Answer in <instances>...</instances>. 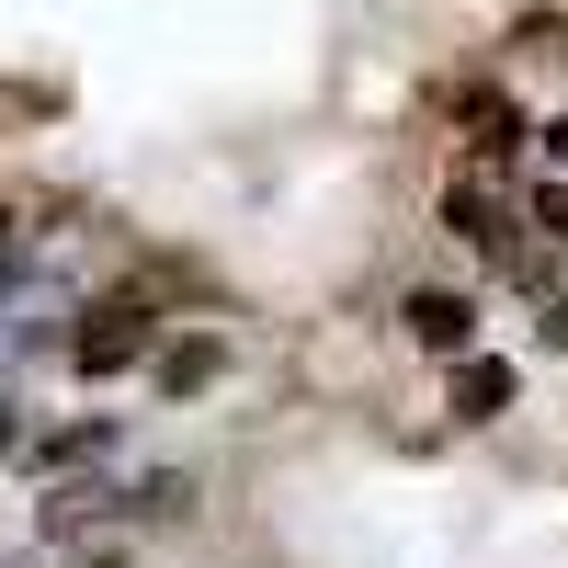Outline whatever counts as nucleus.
<instances>
[{
    "mask_svg": "<svg viewBox=\"0 0 568 568\" xmlns=\"http://www.w3.org/2000/svg\"><path fill=\"white\" fill-rule=\"evenodd\" d=\"M136 353H149V318L136 307H91L80 318V375H125Z\"/></svg>",
    "mask_w": 568,
    "mask_h": 568,
    "instance_id": "nucleus-1",
    "label": "nucleus"
},
{
    "mask_svg": "<svg viewBox=\"0 0 568 568\" xmlns=\"http://www.w3.org/2000/svg\"><path fill=\"white\" fill-rule=\"evenodd\" d=\"M524 227H546V240L568 251V182H535V194H524Z\"/></svg>",
    "mask_w": 568,
    "mask_h": 568,
    "instance_id": "nucleus-6",
    "label": "nucleus"
},
{
    "mask_svg": "<svg viewBox=\"0 0 568 568\" xmlns=\"http://www.w3.org/2000/svg\"><path fill=\"white\" fill-rule=\"evenodd\" d=\"M409 329H420L433 353H466V342H478V307H466V296H444V284H433V296H409Z\"/></svg>",
    "mask_w": 568,
    "mask_h": 568,
    "instance_id": "nucleus-2",
    "label": "nucleus"
},
{
    "mask_svg": "<svg viewBox=\"0 0 568 568\" xmlns=\"http://www.w3.org/2000/svg\"><path fill=\"white\" fill-rule=\"evenodd\" d=\"M0 455H12V420H0Z\"/></svg>",
    "mask_w": 568,
    "mask_h": 568,
    "instance_id": "nucleus-9",
    "label": "nucleus"
},
{
    "mask_svg": "<svg viewBox=\"0 0 568 568\" xmlns=\"http://www.w3.org/2000/svg\"><path fill=\"white\" fill-rule=\"evenodd\" d=\"M455 114L478 125V160H511V136H524V114H511V103H500L489 80H478V91H455Z\"/></svg>",
    "mask_w": 568,
    "mask_h": 568,
    "instance_id": "nucleus-4",
    "label": "nucleus"
},
{
    "mask_svg": "<svg viewBox=\"0 0 568 568\" xmlns=\"http://www.w3.org/2000/svg\"><path fill=\"white\" fill-rule=\"evenodd\" d=\"M216 364H227L216 342H171V353H160V387L182 398V387H205V375H216Z\"/></svg>",
    "mask_w": 568,
    "mask_h": 568,
    "instance_id": "nucleus-5",
    "label": "nucleus"
},
{
    "mask_svg": "<svg viewBox=\"0 0 568 568\" xmlns=\"http://www.w3.org/2000/svg\"><path fill=\"white\" fill-rule=\"evenodd\" d=\"M500 409H511V364L466 353V364H455V420H500Z\"/></svg>",
    "mask_w": 568,
    "mask_h": 568,
    "instance_id": "nucleus-3",
    "label": "nucleus"
},
{
    "mask_svg": "<svg viewBox=\"0 0 568 568\" xmlns=\"http://www.w3.org/2000/svg\"><path fill=\"white\" fill-rule=\"evenodd\" d=\"M546 329H557V342H568V296H557V307H546Z\"/></svg>",
    "mask_w": 568,
    "mask_h": 568,
    "instance_id": "nucleus-8",
    "label": "nucleus"
},
{
    "mask_svg": "<svg viewBox=\"0 0 568 568\" xmlns=\"http://www.w3.org/2000/svg\"><path fill=\"white\" fill-rule=\"evenodd\" d=\"M546 149H557V171H568V114H557V125H546Z\"/></svg>",
    "mask_w": 568,
    "mask_h": 568,
    "instance_id": "nucleus-7",
    "label": "nucleus"
}]
</instances>
